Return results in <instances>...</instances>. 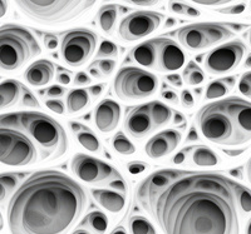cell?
I'll use <instances>...</instances> for the list:
<instances>
[{
  "mask_svg": "<svg viewBox=\"0 0 251 234\" xmlns=\"http://www.w3.org/2000/svg\"><path fill=\"white\" fill-rule=\"evenodd\" d=\"M234 187L220 173L178 169L166 186L137 199L163 234H239Z\"/></svg>",
  "mask_w": 251,
  "mask_h": 234,
  "instance_id": "cell-1",
  "label": "cell"
},
{
  "mask_svg": "<svg viewBox=\"0 0 251 234\" xmlns=\"http://www.w3.org/2000/svg\"><path fill=\"white\" fill-rule=\"evenodd\" d=\"M80 184L54 169L29 175L9 200L8 226L12 234H67L87 207Z\"/></svg>",
  "mask_w": 251,
  "mask_h": 234,
  "instance_id": "cell-2",
  "label": "cell"
},
{
  "mask_svg": "<svg viewBox=\"0 0 251 234\" xmlns=\"http://www.w3.org/2000/svg\"><path fill=\"white\" fill-rule=\"evenodd\" d=\"M201 134L220 146L249 143L251 135V106L239 97L216 100L203 106L196 114Z\"/></svg>",
  "mask_w": 251,
  "mask_h": 234,
  "instance_id": "cell-3",
  "label": "cell"
},
{
  "mask_svg": "<svg viewBox=\"0 0 251 234\" xmlns=\"http://www.w3.org/2000/svg\"><path fill=\"white\" fill-rule=\"evenodd\" d=\"M0 128L22 131L34 143L40 159H57L66 154L68 137L59 122L40 111L0 114Z\"/></svg>",
  "mask_w": 251,
  "mask_h": 234,
  "instance_id": "cell-4",
  "label": "cell"
},
{
  "mask_svg": "<svg viewBox=\"0 0 251 234\" xmlns=\"http://www.w3.org/2000/svg\"><path fill=\"white\" fill-rule=\"evenodd\" d=\"M42 53L37 38L18 24L0 26V70L14 72Z\"/></svg>",
  "mask_w": 251,
  "mask_h": 234,
  "instance_id": "cell-5",
  "label": "cell"
},
{
  "mask_svg": "<svg viewBox=\"0 0 251 234\" xmlns=\"http://www.w3.org/2000/svg\"><path fill=\"white\" fill-rule=\"evenodd\" d=\"M129 55L140 65L160 73L178 70L186 62V55L180 45L163 37L146 40L132 49Z\"/></svg>",
  "mask_w": 251,
  "mask_h": 234,
  "instance_id": "cell-6",
  "label": "cell"
},
{
  "mask_svg": "<svg viewBox=\"0 0 251 234\" xmlns=\"http://www.w3.org/2000/svg\"><path fill=\"white\" fill-rule=\"evenodd\" d=\"M15 4L19 6L20 12L30 19L48 25H54L67 23L80 17L93 8L96 3L89 0H18Z\"/></svg>",
  "mask_w": 251,
  "mask_h": 234,
  "instance_id": "cell-7",
  "label": "cell"
},
{
  "mask_svg": "<svg viewBox=\"0 0 251 234\" xmlns=\"http://www.w3.org/2000/svg\"><path fill=\"white\" fill-rule=\"evenodd\" d=\"M172 119L171 108L161 102H150L134 106L127 113L125 129L132 138H145L162 128Z\"/></svg>",
  "mask_w": 251,
  "mask_h": 234,
  "instance_id": "cell-8",
  "label": "cell"
},
{
  "mask_svg": "<svg viewBox=\"0 0 251 234\" xmlns=\"http://www.w3.org/2000/svg\"><path fill=\"white\" fill-rule=\"evenodd\" d=\"M158 89V78L136 66H125L113 80V91L122 100H140L151 97Z\"/></svg>",
  "mask_w": 251,
  "mask_h": 234,
  "instance_id": "cell-9",
  "label": "cell"
},
{
  "mask_svg": "<svg viewBox=\"0 0 251 234\" xmlns=\"http://www.w3.org/2000/svg\"><path fill=\"white\" fill-rule=\"evenodd\" d=\"M234 37L230 25L221 23H196L177 30V40L190 52H200Z\"/></svg>",
  "mask_w": 251,
  "mask_h": 234,
  "instance_id": "cell-10",
  "label": "cell"
},
{
  "mask_svg": "<svg viewBox=\"0 0 251 234\" xmlns=\"http://www.w3.org/2000/svg\"><path fill=\"white\" fill-rule=\"evenodd\" d=\"M34 143L22 131L0 128V163L10 167H25L37 162Z\"/></svg>",
  "mask_w": 251,
  "mask_h": 234,
  "instance_id": "cell-11",
  "label": "cell"
},
{
  "mask_svg": "<svg viewBox=\"0 0 251 234\" xmlns=\"http://www.w3.org/2000/svg\"><path fill=\"white\" fill-rule=\"evenodd\" d=\"M98 37L89 29H73L63 37L60 44V59L69 66H82L93 57Z\"/></svg>",
  "mask_w": 251,
  "mask_h": 234,
  "instance_id": "cell-12",
  "label": "cell"
},
{
  "mask_svg": "<svg viewBox=\"0 0 251 234\" xmlns=\"http://www.w3.org/2000/svg\"><path fill=\"white\" fill-rule=\"evenodd\" d=\"M245 53L246 45L240 40H234L217 46L205 57L203 65L206 72L211 75H221L231 72L239 66Z\"/></svg>",
  "mask_w": 251,
  "mask_h": 234,
  "instance_id": "cell-13",
  "label": "cell"
},
{
  "mask_svg": "<svg viewBox=\"0 0 251 234\" xmlns=\"http://www.w3.org/2000/svg\"><path fill=\"white\" fill-rule=\"evenodd\" d=\"M72 171L86 183H109L122 178L120 171L100 159L78 153L72 158Z\"/></svg>",
  "mask_w": 251,
  "mask_h": 234,
  "instance_id": "cell-14",
  "label": "cell"
},
{
  "mask_svg": "<svg viewBox=\"0 0 251 234\" xmlns=\"http://www.w3.org/2000/svg\"><path fill=\"white\" fill-rule=\"evenodd\" d=\"M163 15L156 12H134L123 18L118 28L121 39L128 43L138 42L160 28Z\"/></svg>",
  "mask_w": 251,
  "mask_h": 234,
  "instance_id": "cell-15",
  "label": "cell"
},
{
  "mask_svg": "<svg viewBox=\"0 0 251 234\" xmlns=\"http://www.w3.org/2000/svg\"><path fill=\"white\" fill-rule=\"evenodd\" d=\"M181 138L182 135L180 131L175 129H166L160 131L147 142L145 147L146 154L152 159H160L171 154L181 143Z\"/></svg>",
  "mask_w": 251,
  "mask_h": 234,
  "instance_id": "cell-16",
  "label": "cell"
},
{
  "mask_svg": "<svg viewBox=\"0 0 251 234\" xmlns=\"http://www.w3.org/2000/svg\"><path fill=\"white\" fill-rule=\"evenodd\" d=\"M121 119V106L114 100H102L94 110V124L102 133H111L117 128Z\"/></svg>",
  "mask_w": 251,
  "mask_h": 234,
  "instance_id": "cell-17",
  "label": "cell"
},
{
  "mask_svg": "<svg viewBox=\"0 0 251 234\" xmlns=\"http://www.w3.org/2000/svg\"><path fill=\"white\" fill-rule=\"evenodd\" d=\"M54 74V64L48 59H39L26 69L25 79L30 85L43 86L50 83Z\"/></svg>",
  "mask_w": 251,
  "mask_h": 234,
  "instance_id": "cell-18",
  "label": "cell"
},
{
  "mask_svg": "<svg viewBox=\"0 0 251 234\" xmlns=\"http://www.w3.org/2000/svg\"><path fill=\"white\" fill-rule=\"evenodd\" d=\"M91 193L93 199L111 213L117 214L126 207V195L122 193L108 189H92Z\"/></svg>",
  "mask_w": 251,
  "mask_h": 234,
  "instance_id": "cell-19",
  "label": "cell"
},
{
  "mask_svg": "<svg viewBox=\"0 0 251 234\" xmlns=\"http://www.w3.org/2000/svg\"><path fill=\"white\" fill-rule=\"evenodd\" d=\"M23 85L15 79L4 80L0 83V110L10 108L19 102Z\"/></svg>",
  "mask_w": 251,
  "mask_h": 234,
  "instance_id": "cell-20",
  "label": "cell"
},
{
  "mask_svg": "<svg viewBox=\"0 0 251 234\" xmlns=\"http://www.w3.org/2000/svg\"><path fill=\"white\" fill-rule=\"evenodd\" d=\"M117 9V5H114V4H107V5L100 8L97 15H96V21H97L98 26L107 35H112L114 33L118 18Z\"/></svg>",
  "mask_w": 251,
  "mask_h": 234,
  "instance_id": "cell-21",
  "label": "cell"
},
{
  "mask_svg": "<svg viewBox=\"0 0 251 234\" xmlns=\"http://www.w3.org/2000/svg\"><path fill=\"white\" fill-rule=\"evenodd\" d=\"M71 128L83 148H86L89 151H96V153L100 150V140L91 129L75 122H71Z\"/></svg>",
  "mask_w": 251,
  "mask_h": 234,
  "instance_id": "cell-22",
  "label": "cell"
},
{
  "mask_svg": "<svg viewBox=\"0 0 251 234\" xmlns=\"http://www.w3.org/2000/svg\"><path fill=\"white\" fill-rule=\"evenodd\" d=\"M235 83H236L235 77H226L214 80L206 88L205 98L207 100H214L225 97L227 93H230L232 90V88L235 86Z\"/></svg>",
  "mask_w": 251,
  "mask_h": 234,
  "instance_id": "cell-23",
  "label": "cell"
},
{
  "mask_svg": "<svg viewBox=\"0 0 251 234\" xmlns=\"http://www.w3.org/2000/svg\"><path fill=\"white\" fill-rule=\"evenodd\" d=\"M91 104V97L86 89H72L67 95V109L71 114L86 110Z\"/></svg>",
  "mask_w": 251,
  "mask_h": 234,
  "instance_id": "cell-24",
  "label": "cell"
},
{
  "mask_svg": "<svg viewBox=\"0 0 251 234\" xmlns=\"http://www.w3.org/2000/svg\"><path fill=\"white\" fill-rule=\"evenodd\" d=\"M192 162L199 167H215L220 163V157L208 147L199 146L192 150Z\"/></svg>",
  "mask_w": 251,
  "mask_h": 234,
  "instance_id": "cell-25",
  "label": "cell"
},
{
  "mask_svg": "<svg viewBox=\"0 0 251 234\" xmlns=\"http://www.w3.org/2000/svg\"><path fill=\"white\" fill-rule=\"evenodd\" d=\"M82 226L88 228L94 234H104L108 229V218L102 212L94 211L83 219Z\"/></svg>",
  "mask_w": 251,
  "mask_h": 234,
  "instance_id": "cell-26",
  "label": "cell"
},
{
  "mask_svg": "<svg viewBox=\"0 0 251 234\" xmlns=\"http://www.w3.org/2000/svg\"><path fill=\"white\" fill-rule=\"evenodd\" d=\"M182 78V82H185L188 85H199V84H201L205 80V73L196 63L190 62L186 65V68L183 69Z\"/></svg>",
  "mask_w": 251,
  "mask_h": 234,
  "instance_id": "cell-27",
  "label": "cell"
},
{
  "mask_svg": "<svg viewBox=\"0 0 251 234\" xmlns=\"http://www.w3.org/2000/svg\"><path fill=\"white\" fill-rule=\"evenodd\" d=\"M20 178H22V174H15V173L0 174V203L5 200L8 195L14 191Z\"/></svg>",
  "mask_w": 251,
  "mask_h": 234,
  "instance_id": "cell-28",
  "label": "cell"
},
{
  "mask_svg": "<svg viewBox=\"0 0 251 234\" xmlns=\"http://www.w3.org/2000/svg\"><path fill=\"white\" fill-rule=\"evenodd\" d=\"M112 147L114 150L122 155H132L136 153V147L122 131H118L117 134L112 138Z\"/></svg>",
  "mask_w": 251,
  "mask_h": 234,
  "instance_id": "cell-29",
  "label": "cell"
},
{
  "mask_svg": "<svg viewBox=\"0 0 251 234\" xmlns=\"http://www.w3.org/2000/svg\"><path fill=\"white\" fill-rule=\"evenodd\" d=\"M129 231L131 234H157L151 222L141 215H134L129 219Z\"/></svg>",
  "mask_w": 251,
  "mask_h": 234,
  "instance_id": "cell-30",
  "label": "cell"
},
{
  "mask_svg": "<svg viewBox=\"0 0 251 234\" xmlns=\"http://www.w3.org/2000/svg\"><path fill=\"white\" fill-rule=\"evenodd\" d=\"M235 191V197H236V202L241 209L245 213H250L251 211V197H250V191L246 187L241 186L239 183H235L234 187Z\"/></svg>",
  "mask_w": 251,
  "mask_h": 234,
  "instance_id": "cell-31",
  "label": "cell"
},
{
  "mask_svg": "<svg viewBox=\"0 0 251 234\" xmlns=\"http://www.w3.org/2000/svg\"><path fill=\"white\" fill-rule=\"evenodd\" d=\"M97 57L103 58V59H117L118 46L112 42H108V40H103L100 45V49H98Z\"/></svg>",
  "mask_w": 251,
  "mask_h": 234,
  "instance_id": "cell-32",
  "label": "cell"
},
{
  "mask_svg": "<svg viewBox=\"0 0 251 234\" xmlns=\"http://www.w3.org/2000/svg\"><path fill=\"white\" fill-rule=\"evenodd\" d=\"M169 8L171 12L176 13V14H181V15H188V17L196 18L200 17L201 12L199 9L192 8V6L187 5L185 3H176V1H170L169 3Z\"/></svg>",
  "mask_w": 251,
  "mask_h": 234,
  "instance_id": "cell-33",
  "label": "cell"
},
{
  "mask_svg": "<svg viewBox=\"0 0 251 234\" xmlns=\"http://www.w3.org/2000/svg\"><path fill=\"white\" fill-rule=\"evenodd\" d=\"M94 65L97 66L100 74L108 77V75H111L113 73L114 68H116V60L100 59L98 60L97 63H94Z\"/></svg>",
  "mask_w": 251,
  "mask_h": 234,
  "instance_id": "cell-34",
  "label": "cell"
},
{
  "mask_svg": "<svg viewBox=\"0 0 251 234\" xmlns=\"http://www.w3.org/2000/svg\"><path fill=\"white\" fill-rule=\"evenodd\" d=\"M22 104L24 106H29V108H39V102L37 98L29 89L24 88V86L22 89Z\"/></svg>",
  "mask_w": 251,
  "mask_h": 234,
  "instance_id": "cell-35",
  "label": "cell"
},
{
  "mask_svg": "<svg viewBox=\"0 0 251 234\" xmlns=\"http://www.w3.org/2000/svg\"><path fill=\"white\" fill-rule=\"evenodd\" d=\"M239 90L241 94L245 95L246 98L251 97V74L250 72L244 73L241 79L239 82Z\"/></svg>",
  "mask_w": 251,
  "mask_h": 234,
  "instance_id": "cell-36",
  "label": "cell"
},
{
  "mask_svg": "<svg viewBox=\"0 0 251 234\" xmlns=\"http://www.w3.org/2000/svg\"><path fill=\"white\" fill-rule=\"evenodd\" d=\"M46 106L49 110L54 111L57 114H64V111H66V106L60 99L46 100Z\"/></svg>",
  "mask_w": 251,
  "mask_h": 234,
  "instance_id": "cell-37",
  "label": "cell"
},
{
  "mask_svg": "<svg viewBox=\"0 0 251 234\" xmlns=\"http://www.w3.org/2000/svg\"><path fill=\"white\" fill-rule=\"evenodd\" d=\"M245 9H246L245 4H236V5H232V6H226V8L216 9V12L221 13V14L236 15V14H241V13L245 12Z\"/></svg>",
  "mask_w": 251,
  "mask_h": 234,
  "instance_id": "cell-38",
  "label": "cell"
},
{
  "mask_svg": "<svg viewBox=\"0 0 251 234\" xmlns=\"http://www.w3.org/2000/svg\"><path fill=\"white\" fill-rule=\"evenodd\" d=\"M149 168V164H146V163L142 162H129L128 164H127V169H128L129 173L133 175L141 174V173H143V171L147 170Z\"/></svg>",
  "mask_w": 251,
  "mask_h": 234,
  "instance_id": "cell-39",
  "label": "cell"
},
{
  "mask_svg": "<svg viewBox=\"0 0 251 234\" xmlns=\"http://www.w3.org/2000/svg\"><path fill=\"white\" fill-rule=\"evenodd\" d=\"M66 91L67 89L64 86L53 85L47 89V97H49L50 99H57V98H60L66 94Z\"/></svg>",
  "mask_w": 251,
  "mask_h": 234,
  "instance_id": "cell-40",
  "label": "cell"
},
{
  "mask_svg": "<svg viewBox=\"0 0 251 234\" xmlns=\"http://www.w3.org/2000/svg\"><path fill=\"white\" fill-rule=\"evenodd\" d=\"M108 186L109 188L113 189L114 191H118V193H122V194L127 193V184L125 183L123 178H118V179L112 180V182L108 183Z\"/></svg>",
  "mask_w": 251,
  "mask_h": 234,
  "instance_id": "cell-41",
  "label": "cell"
},
{
  "mask_svg": "<svg viewBox=\"0 0 251 234\" xmlns=\"http://www.w3.org/2000/svg\"><path fill=\"white\" fill-rule=\"evenodd\" d=\"M181 103H182V106H185L186 109H190L192 108V106H195V99L194 97H192L191 91L187 90V89H185V90H182V93H181Z\"/></svg>",
  "mask_w": 251,
  "mask_h": 234,
  "instance_id": "cell-42",
  "label": "cell"
},
{
  "mask_svg": "<svg viewBox=\"0 0 251 234\" xmlns=\"http://www.w3.org/2000/svg\"><path fill=\"white\" fill-rule=\"evenodd\" d=\"M57 80L60 84H64V85H68L72 82V74L66 70V69L59 68L57 72Z\"/></svg>",
  "mask_w": 251,
  "mask_h": 234,
  "instance_id": "cell-43",
  "label": "cell"
},
{
  "mask_svg": "<svg viewBox=\"0 0 251 234\" xmlns=\"http://www.w3.org/2000/svg\"><path fill=\"white\" fill-rule=\"evenodd\" d=\"M161 95H162L163 99L166 100V102H169V103H172V104H178V95L175 93L174 90H171V89H167L165 88L162 90V93H161Z\"/></svg>",
  "mask_w": 251,
  "mask_h": 234,
  "instance_id": "cell-44",
  "label": "cell"
},
{
  "mask_svg": "<svg viewBox=\"0 0 251 234\" xmlns=\"http://www.w3.org/2000/svg\"><path fill=\"white\" fill-rule=\"evenodd\" d=\"M44 45L48 50H54L58 46V38L54 34L44 35Z\"/></svg>",
  "mask_w": 251,
  "mask_h": 234,
  "instance_id": "cell-45",
  "label": "cell"
},
{
  "mask_svg": "<svg viewBox=\"0 0 251 234\" xmlns=\"http://www.w3.org/2000/svg\"><path fill=\"white\" fill-rule=\"evenodd\" d=\"M75 83L77 85H87V84L91 83V77L84 72H79L75 77Z\"/></svg>",
  "mask_w": 251,
  "mask_h": 234,
  "instance_id": "cell-46",
  "label": "cell"
},
{
  "mask_svg": "<svg viewBox=\"0 0 251 234\" xmlns=\"http://www.w3.org/2000/svg\"><path fill=\"white\" fill-rule=\"evenodd\" d=\"M174 124L176 126V128L185 129L186 126H187V122H186V118L181 113L176 111L174 114Z\"/></svg>",
  "mask_w": 251,
  "mask_h": 234,
  "instance_id": "cell-47",
  "label": "cell"
},
{
  "mask_svg": "<svg viewBox=\"0 0 251 234\" xmlns=\"http://www.w3.org/2000/svg\"><path fill=\"white\" fill-rule=\"evenodd\" d=\"M104 88H106V84H97V85L91 86L87 91L92 98H98L103 93Z\"/></svg>",
  "mask_w": 251,
  "mask_h": 234,
  "instance_id": "cell-48",
  "label": "cell"
},
{
  "mask_svg": "<svg viewBox=\"0 0 251 234\" xmlns=\"http://www.w3.org/2000/svg\"><path fill=\"white\" fill-rule=\"evenodd\" d=\"M196 4H201V5H225L228 3V0H194Z\"/></svg>",
  "mask_w": 251,
  "mask_h": 234,
  "instance_id": "cell-49",
  "label": "cell"
},
{
  "mask_svg": "<svg viewBox=\"0 0 251 234\" xmlns=\"http://www.w3.org/2000/svg\"><path fill=\"white\" fill-rule=\"evenodd\" d=\"M167 82H169L171 85L176 86V88H181V86H182V84H183L182 78H181L178 74H176V73H175V74L167 75Z\"/></svg>",
  "mask_w": 251,
  "mask_h": 234,
  "instance_id": "cell-50",
  "label": "cell"
},
{
  "mask_svg": "<svg viewBox=\"0 0 251 234\" xmlns=\"http://www.w3.org/2000/svg\"><path fill=\"white\" fill-rule=\"evenodd\" d=\"M186 157H187V149H182L174 157V163L175 164H182L186 160Z\"/></svg>",
  "mask_w": 251,
  "mask_h": 234,
  "instance_id": "cell-51",
  "label": "cell"
},
{
  "mask_svg": "<svg viewBox=\"0 0 251 234\" xmlns=\"http://www.w3.org/2000/svg\"><path fill=\"white\" fill-rule=\"evenodd\" d=\"M132 5H137V6H153L156 4H158L157 0H152V1H128Z\"/></svg>",
  "mask_w": 251,
  "mask_h": 234,
  "instance_id": "cell-52",
  "label": "cell"
},
{
  "mask_svg": "<svg viewBox=\"0 0 251 234\" xmlns=\"http://www.w3.org/2000/svg\"><path fill=\"white\" fill-rule=\"evenodd\" d=\"M6 12H8V1L0 0V18L5 17Z\"/></svg>",
  "mask_w": 251,
  "mask_h": 234,
  "instance_id": "cell-53",
  "label": "cell"
},
{
  "mask_svg": "<svg viewBox=\"0 0 251 234\" xmlns=\"http://www.w3.org/2000/svg\"><path fill=\"white\" fill-rule=\"evenodd\" d=\"M89 73H91V75L93 78H97V79H100V78H102V74H100V70H98L97 69V66L94 65H92L91 68H89Z\"/></svg>",
  "mask_w": 251,
  "mask_h": 234,
  "instance_id": "cell-54",
  "label": "cell"
},
{
  "mask_svg": "<svg viewBox=\"0 0 251 234\" xmlns=\"http://www.w3.org/2000/svg\"><path fill=\"white\" fill-rule=\"evenodd\" d=\"M197 139H199V135H197L196 133V129L192 128L191 130H190V133H188L187 140L188 142H194V140H197Z\"/></svg>",
  "mask_w": 251,
  "mask_h": 234,
  "instance_id": "cell-55",
  "label": "cell"
},
{
  "mask_svg": "<svg viewBox=\"0 0 251 234\" xmlns=\"http://www.w3.org/2000/svg\"><path fill=\"white\" fill-rule=\"evenodd\" d=\"M230 174H231L232 177H236L239 178V179H241V178H243V170H241V168L231 169V170H230Z\"/></svg>",
  "mask_w": 251,
  "mask_h": 234,
  "instance_id": "cell-56",
  "label": "cell"
},
{
  "mask_svg": "<svg viewBox=\"0 0 251 234\" xmlns=\"http://www.w3.org/2000/svg\"><path fill=\"white\" fill-rule=\"evenodd\" d=\"M244 150H245V149H239V150H224L226 153V154H228V155H231V157H235V155H239V154H243L244 153Z\"/></svg>",
  "mask_w": 251,
  "mask_h": 234,
  "instance_id": "cell-57",
  "label": "cell"
},
{
  "mask_svg": "<svg viewBox=\"0 0 251 234\" xmlns=\"http://www.w3.org/2000/svg\"><path fill=\"white\" fill-rule=\"evenodd\" d=\"M175 24H176V20H175L174 18H169V19L166 20L165 26H166V28H171V26H174Z\"/></svg>",
  "mask_w": 251,
  "mask_h": 234,
  "instance_id": "cell-58",
  "label": "cell"
},
{
  "mask_svg": "<svg viewBox=\"0 0 251 234\" xmlns=\"http://www.w3.org/2000/svg\"><path fill=\"white\" fill-rule=\"evenodd\" d=\"M111 234H127V233H126V231L122 228V227H118V228L114 229Z\"/></svg>",
  "mask_w": 251,
  "mask_h": 234,
  "instance_id": "cell-59",
  "label": "cell"
},
{
  "mask_svg": "<svg viewBox=\"0 0 251 234\" xmlns=\"http://www.w3.org/2000/svg\"><path fill=\"white\" fill-rule=\"evenodd\" d=\"M72 234H91L88 231H84V229H77V231H75Z\"/></svg>",
  "mask_w": 251,
  "mask_h": 234,
  "instance_id": "cell-60",
  "label": "cell"
},
{
  "mask_svg": "<svg viewBox=\"0 0 251 234\" xmlns=\"http://www.w3.org/2000/svg\"><path fill=\"white\" fill-rule=\"evenodd\" d=\"M3 228H4V219L1 213H0V231H3Z\"/></svg>",
  "mask_w": 251,
  "mask_h": 234,
  "instance_id": "cell-61",
  "label": "cell"
},
{
  "mask_svg": "<svg viewBox=\"0 0 251 234\" xmlns=\"http://www.w3.org/2000/svg\"><path fill=\"white\" fill-rule=\"evenodd\" d=\"M201 93H202V89H201V88H197L196 90H195V94H196V98H200Z\"/></svg>",
  "mask_w": 251,
  "mask_h": 234,
  "instance_id": "cell-62",
  "label": "cell"
}]
</instances>
